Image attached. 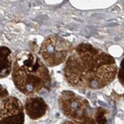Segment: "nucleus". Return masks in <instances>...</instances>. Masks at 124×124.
<instances>
[{
	"label": "nucleus",
	"instance_id": "nucleus-1",
	"mask_svg": "<svg viewBox=\"0 0 124 124\" xmlns=\"http://www.w3.org/2000/svg\"><path fill=\"white\" fill-rule=\"evenodd\" d=\"M117 71L113 57L90 44L81 43L70 51L64 76L77 88L100 89L114 80Z\"/></svg>",
	"mask_w": 124,
	"mask_h": 124
},
{
	"label": "nucleus",
	"instance_id": "nucleus-2",
	"mask_svg": "<svg viewBox=\"0 0 124 124\" xmlns=\"http://www.w3.org/2000/svg\"><path fill=\"white\" fill-rule=\"evenodd\" d=\"M11 74L15 86L26 95H34L45 88L49 89L52 84L44 61L29 51L16 54Z\"/></svg>",
	"mask_w": 124,
	"mask_h": 124
},
{
	"label": "nucleus",
	"instance_id": "nucleus-3",
	"mask_svg": "<svg viewBox=\"0 0 124 124\" xmlns=\"http://www.w3.org/2000/svg\"><path fill=\"white\" fill-rule=\"evenodd\" d=\"M59 107L69 119L79 123H89L93 118V110L89 102L71 90H64L59 96Z\"/></svg>",
	"mask_w": 124,
	"mask_h": 124
},
{
	"label": "nucleus",
	"instance_id": "nucleus-4",
	"mask_svg": "<svg viewBox=\"0 0 124 124\" xmlns=\"http://www.w3.org/2000/svg\"><path fill=\"white\" fill-rule=\"evenodd\" d=\"M70 45L63 38L57 35L48 36L40 47L39 55L49 67H57L67 61Z\"/></svg>",
	"mask_w": 124,
	"mask_h": 124
},
{
	"label": "nucleus",
	"instance_id": "nucleus-5",
	"mask_svg": "<svg viewBox=\"0 0 124 124\" xmlns=\"http://www.w3.org/2000/svg\"><path fill=\"white\" fill-rule=\"evenodd\" d=\"M25 109L18 98L7 96L0 100V124H24Z\"/></svg>",
	"mask_w": 124,
	"mask_h": 124
},
{
	"label": "nucleus",
	"instance_id": "nucleus-6",
	"mask_svg": "<svg viewBox=\"0 0 124 124\" xmlns=\"http://www.w3.org/2000/svg\"><path fill=\"white\" fill-rule=\"evenodd\" d=\"M24 109L30 119L38 120L45 116L48 111V104L41 96L31 95L26 98Z\"/></svg>",
	"mask_w": 124,
	"mask_h": 124
},
{
	"label": "nucleus",
	"instance_id": "nucleus-7",
	"mask_svg": "<svg viewBox=\"0 0 124 124\" xmlns=\"http://www.w3.org/2000/svg\"><path fill=\"white\" fill-rule=\"evenodd\" d=\"M13 62L11 50L5 46L0 47V78H6L12 73Z\"/></svg>",
	"mask_w": 124,
	"mask_h": 124
},
{
	"label": "nucleus",
	"instance_id": "nucleus-8",
	"mask_svg": "<svg viewBox=\"0 0 124 124\" xmlns=\"http://www.w3.org/2000/svg\"><path fill=\"white\" fill-rule=\"evenodd\" d=\"M94 124H109V112L103 107H97L93 110Z\"/></svg>",
	"mask_w": 124,
	"mask_h": 124
},
{
	"label": "nucleus",
	"instance_id": "nucleus-9",
	"mask_svg": "<svg viewBox=\"0 0 124 124\" xmlns=\"http://www.w3.org/2000/svg\"><path fill=\"white\" fill-rule=\"evenodd\" d=\"M117 78H118V80L121 84V85L124 87V59L120 63V67H119L118 71H117Z\"/></svg>",
	"mask_w": 124,
	"mask_h": 124
},
{
	"label": "nucleus",
	"instance_id": "nucleus-10",
	"mask_svg": "<svg viewBox=\"0 0 124 124\" xmlns=\"http://www.w3.org/2000/svg\"><path fill=\"white\" fill-rule=\"evenodd\" d=\"M8 96V92H7V90L0 85V100H2L3 98H5V97H7Z\"/></svg>",
	"mask_w": 124,
	"mask_h": 124
},
{
	"label": "nucleus",
	"instance_id": "nucleus-11",
	"mask_svg": "<svg viewBox=\"0 0 124 124\" xmlns=\"http://www.w3.org/2000/svg\"><path fill=\"white\" fill-rule=\"evenodd\" d=\"M61 124H85V123H79V122H77V121H74V120L68 119V120L64 121L63 123H61ZM87 124H94V121H93V119H92V121H91L90 123H87Z\"/></svg>",
	"mask_w": 124,
	"mask_h": 124
}]
</instances>
